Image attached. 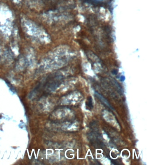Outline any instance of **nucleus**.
<instances>
[{
    "label": "nucleus",
    "mask_w": 147,
    "mask_h": 165,
    "mask_svg": "<svg viewBox=\"0 0 147 165\" xmlns=\"http://www.w3.org/2000/svg\"><path fill=\"white\" fill-rule=\"evenodd\" d=\"M94 94H95L96 96H97L99 99H100V101L101 102H103L104 104H105V105H106L107 106H108V107H109L110 108L112 109V110L114 109H113V107L111 106V105L110 104L109 102L106 99H105L102 95L98 93H97V92H95Z\"/></svg>",
    "instance_id": "f257e3e1"
},
{
    "label": "nucleus",
    "mask_w": 147,
    "mask_h": 165,
    "mask_svg": "<svg viewBox=\"0 0 147 165\" xmlns=\"http://www.w3.org/2000/svg\"><path fill=\"white\" fill-rule=\"evenodd\" d=\"M92 98L91 97H89L86 103L87 107L89 108V109H92L93 107V104L92 102Z\"/></svg>",
    "instance_id": "f03ea898"
}]
</instances>
